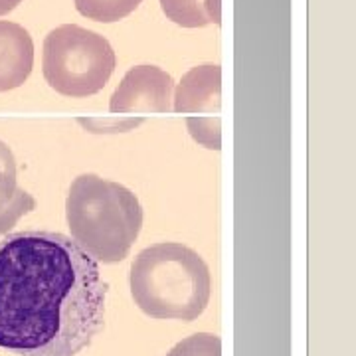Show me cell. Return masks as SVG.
Here are the masks:
<instances>
[{"label":"cell","instance_id":"cell-7","mask_svg":"<svg viewBox=\"0 0 356 356\" xmlns=\"http://www.w3.org/2000/svg\"><path fill=\"white\" fill-rule=\"evenodd\" d=\"M222 99V70L220 65H196L184 74L177 88V113H214Z\"/></svg>","mask_w":356,"mask_h":356},{"label":"cell","instance_id":"cell-1","mask_svg":"<svg viewBox=\"0 0 356 356\" xmlns=\"http://www.w3.org/2000/svg\"><path fill=\"white\" fill-rule=\"evenodd\" d=\"M109 285L70 236L26 229L0 242V348L77 356L105 327Z\"/></svg>","mask_w":356,"mask_h":356},{"label":"cell","instance_id":"cell-5","mask_svg":"<svg viewBox=\"0 0 356 356\" xmlns=\"http://www.w3.org/2000/svg\"><path fill=\"white\" fill-rule=\"evenodd\" d=\"M175 81L156 65L131 67L111 95L113 113H168L172 111Z\"/></svg>","mask_w":356,"mask_h":356},{"label":"cell","instance_id":"cell-12","mask_svg":"<svg viewBox=\"0 0 356 356\" xmlns=\"http://www.w3.org/2000/svg\"><path fill=\"white\" fill-rule=\"evenodd\" d=\"M20 2H22V0H0V16L13 13Z\"/></svg>","mask_w":356,"mask_h":356},{"label":"cell","instance_id":"cell-4","mask_svg":"<svg viewBox=\"0 0 356 356\" xmlns=\"http://www.w3.org/2000/svg\"><path fill=\"white\" fill-rule=\"evenodd\" d=\"M42 70L51 89L67 97L102 91L115 72V51L107 38L77 24L51 30L44 40Z\"/></svg>","mask_w":356,"mask_h":356},{"label":"cell","instance_id":"cell-9","mask_svg":"<svg viewBox=\"0 0 356 356\" xmlns=\"http://www.w3.org/2000/svg\"><path fill=\"white\" fill-rule=\"evenodd\" d=\"M168 20L182 28H202L222 22V0H161Z\"/></svg>","mask_w":356,"mask_h":356},{"label":"cell","instance_id":"cell-8","mask_svg":"<svg viewBox=\"0 0 356 356\" xmlns=\"http://www.w3.org/2000/svg\"><path fill=\"white\" fill-rule=\"evenodd\" d=\"M36 208L30 192L18 186L16 159L6 143L0 140V236L8 234L20 218Z\"/></svg>","mask_w":356,"mask_h":356},{"label":"cell","instance_id":"cell-10","mask_svg":"<svg viewBox=\"0 0 356 356\" xmlns=\"http://www.w3.org/2000/svg\"><path fill=\"white\" fill-rule=\"evenodd\" d=\"M143 0H76L77 13L97 22H119L137 10Z\"/></svg>","mask_w":356,"mask_h":356},{"label":"cell","instance_id":"cell-11","mask_svg":"<svg viewBox=\"0 0 356 356\" xmlns=\"http://www.w3.org/2000/svg\"><path fill=\"white\" fill-rule=\"evenodd\" d=\"M166 356H222V339L214 332H196L175 344Z\"/></svg>","mask_w":356,"mask_h":356},{"label":"cell","instance_id":"cell-2","mask_svg":"<svg viewBox=\"0 0 356 356\" xmlns=\"http://www.w3.org/2000/svg\"><path fill=\"white\" fill-rule=\"evenodd\" d=\"M135 305L159 321L192 323L210 303V269L200 255L178 242L143 250L129 273Z\"/></svg>","mask_w":356,"mask_h":356},{"label":"cell","instance_id":"cell-3","mask_svg":"<svg viewBox=\"0 0 356 356\" xmlns=\"http://www.w3.org/2000/svg\"><path fill=\"white\" fill-rule=\"evenodd\" d=\"M65 220L72 240L97 264H119L139 238L143 208L123 184L81 175L67 192Z\"/></svg>","mask_w":356,"mask_h":356},{"label":"cell","instance_id":"cell-6","mask_svg":"<svg viewBox=\"0 0 356 356\" xmlns=\"http://www.w3.org/2000/svg\"><path fill=\"white\" fill-rule=\"evenodd\" d=\"M34 67V42L20 24L0 20V91L20 88Z\"/></svg>","mask_w":356,"mask_h":356}]
</instances>
